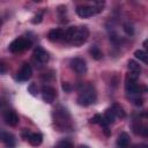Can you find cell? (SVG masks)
<instances>
[{"mask_svg":"<svg viewBox=\"0 0 148 148\" xmlns=\"http://www.w3.org/2000/svg\"><path fill=\"white\" fill-rule=\"evenodd\" d=\"M53 119L57 125V127L65 130V128H71V114L68 110L61 105H58L54 111H53Z\"/></svg>","mask_w":148,"mask_h":148,"instance_id":"cell-1","label":"cell"},{"mask_svg":"<svg viewBox=\"0 0 148 148\" xmlns=\"http://www.w3.org/2000/svg\"><path fill=\"white\" fill-rule=\"evenodd\" d=\"M97 94L95 88L91 84L83 86V88L80 90V95L77 97V104L81 106H89L96 102Z\"/></svg>","mask_w":148,"mask_h":148,"instance_id":"cell-2","label":"cell"},{"mask_svg":"<svg viewBox=\"0 0 148 148\" xmlns=\"http://www.w3.org/2000/svg\"><path fill=\"white\" fill-rule=\"evenodd\" d=\"M89 37V29L87 25L76 27V30L73 35V38L71 40V44L74 46H81L83 45Z\"/></svg>","mask_w":148,"mask_h":148,"instance_id":"cell-3","label":"cell"},{"mask_svg":"<svg viewBox=\"0 0 148 148\" xmlns=\"http://www.w3.org/2000/svg\"><path fill=\"white\" fill-rule=\"evenodd\" d=\"M31 44H32L31 40H29L28 38L18 37V38L14 39V40L9 44L8 49H9V51L13 52V53H18V52H22V51H25V50L30 49V47H31Z\"/></svg>","mask_w":148,"mask_h":148,"instance_id":"cell-4","label":"cell"},{"mask_svg":"<svg viewBox=\"0 0 148 148\" xmlns=\"http://www.w3.org/2000/svg\"><path fill=\"white\" fill-rule=\"evenodd\" d=\"M69 65H71V68L79 75H84L87 73V65L82 58H73Z\"/></svg>","mask_w":148,"mask_h":148,"instance_id":"cell-5","label":"cell"},{"mask_svg":"<svg viewBox=\"0 0 148 148\" xmlns=\"http://www.w3.org/2000/svg\"><path fill=\"white\" fill-rule=\"evenodd\" d=\"M32 75V68L29 64H23L22 67L20 68V71L17 72V75H16V79L21 82L23 81H28Z\"/></svg>","mask_w":148,"mask_h":148,"instance_id":"cell-6","label":"cell"},{"mask_svg":"<svg viewBox=\"0 0 148 148\" xmlns=\"http://www.w3.org/2000/svg\"><path fill=\"white\" fill-rule=\"evenodd\" d=\"M42 97L43 101L46 103H52L57 97V91L51 86H43L42 87Z\"/></svg>","mask_w":148,"mask_h":148,"instance_id":"cell-7","label":"cell"},{"mask_svg":"<svg viewBox=\"0 0 148 148\" xmlns=\"http://www.w3.org/2000/svg\"><path fill=\"white\" fill-rule=\"evenodd\" d=\"M76 14L82 18H88V17L97 14V12L94 6H77Z\"/></svg>","mask_w":148,"mask_h":148,"instance_id":"cell-8","label":"cell"},{"mask_svg":"<svg viewBox=\"0 0 148 148\" xmlns=\"http://www.w3.org/2000/svg\"><path fill=\"white\" fill-rule=\"evenodd\" d=\"M34 57H35V58L37 59V61L40 62V64H45V62H47L49 59H50L49 52H47L45 49H43L42 46H36V47H35V50H34Z\"/></svg>","mask_w":148,"mask_h":148,"instance_id":"cell-9","label":"cell"},{"mask_svg":"<svg viewBox=\"0 0 148 148\" xmlns=\"http://www.w3.org/2000/svg\"><path fill=\"white\" fill-rule=\"evenodd\" d=\"M0 141H2L8 148H13L15 146V136L12 133L6 132L1 128H0Z\"/></svg>","mask_w":148,"mask_h":148,"instance_id":"cell-10","label":"cell"},{"mask_svg":"<svg viewBox=\"0 0 148 148\" xmlns=\"http://www.w3.org/2000/svg\"><path fill=\"white\" fill-rule=\"evenodd\" d=\"M3 120L9 126H16L18 124V116L13 110H7L3 113Z\"/></svg>","mask_w":148,"mask_h":148,"instance_id":"cell-11","label":"cell"},{"mask_svg":"<svg viewBox=\"0 0 148 148\" xmlns=\"http://www.w3.org/2000/svg\"><path fill=\"white\" fill-rule=\"evenodd\" d=\"M62 36H64V30L60 29V28L52 29V30H50L49 34H47V38H49L51 42H58V40L62 39Z\"/></svg>","mask_w":148,"mask_h":148,"instance_id":"cell-12","label":"cell"},{"mask_svg":"<svg viewBox=\"0 0 148 148\" xmlns=\"http://www.w3.org/2000/svg\"><path fill=\"white\" fill-rule=\"evenodd\" d=\"M130 145V135L126 132H121L117 139V146L119 148H127Z\"/></svg>","mask_w":148,"mask_h":148,"instance_id":"cell-13","label":"cell"},{"mask_svg":"<svg viewBox=\"0 0 148 148\" xmlns=\"http://www.w3.org/2000/svg\"><path fill=\"white\" fill-rule=\"evenodd\" d=\"M28 140H29L30 145L37 147V146H39L43 142V135L40 133H31V135L29 136Z\"/></svg>","mask_w":148,"mask_h":148,"instance_id":"cell-14","label":"cell"},{"mask_svg":"<svg viewBox=\"0 0 148 148\" xmlns=\"http://www.w3.org/2000/svg\"><path fill=\"white\" fill-rule=\"evenodd\" d=\"M127 66H128V69H130L131 73H133V74H135L138 76L140 75V73H141V66L135 60H130Z\"/></svg>","mask_w":148,"mask_h":148,"instance_id":"cell-15","label":"cell"},{"mask_svg":"<svg viewBox=\"0 0 148 148\" xmlns=\"http://www.w3.org/2000/svg\"><path fill=\"white\" fill-rule=\"evenodd\" d=\"M76 30V27H69L67 28L66 30H64V36H62V39L66 42V43H71L72 38H73V35Z\"/></svg>","mask_w":148,"mask_h":148,"instance_id":"cell-16","label":"cell"},{"mask_svg":"<svg viewBox=\"0 0 148 148\" xmlns=\"http://www.w3.org/2000/svg\"><path fill=\"white\" fill-rule=\"evenodd\" d=\"M111 110L113 111L116 117H119V118H124L125 117V111H124V109H123V106L120 104L113 103L112 106H111Z\"/></svg>","mask_w":148,"mask_h":148,"instance_id":"cell-17","label":"cell"},{"mask_svg":"<svg viewBox=\"0 0 148 148\" xmlns=\"http://www.w3.org/2000/svg\"><path fill=\"white\" fill-rule=\"evenodd\" d=\"M89 53H90V56L92 57V59H95V60H101L102 57H103L102 51H101L97 46H95V45L89 49Z\"/></svg>","mask_w":148,"mask_h":148,"instance_id":"cell-18","label":"cell"},{"mask_svg":"<svg viewBox=\"0 0 148 148\" xmlns=\"http://www.w3.org/2000/svg\"><path fill=\"white\" fill-rule=\"evenodd\" d=\"M134 56H135L136 59L141 60L142 62H147V53L143 50H136L134 52Z\"/></svg>","mask_w":148,"mask_h":148,"instance_id":"cell-19","label":"cell"},{"mask_svg":"<svg viewBox=\"0 0 148 148\" xmlns=\"http://www.w3.org/2000/svg\"><path fill=\"white\" fill-rule=\"evenodd\" d=\"M54 148H73V145H72V142L68 141V140H62V141L58 142Z\"/></svg>","mask_w":148,"mask_h":148,"instance_id":"cell-20","label":"cell"},{"mask_svg":"<svg viewBox=\"0 0 148 148\" xmlns=\"http://www.w3.org/2000/svg\"><path fill=\"white\" fill-rule=\"evenodd\" d=\"M130 98H131V101H132V103L134 104V105H136V106H140V105H142V98L141 97H139V95H130Z\"/></svg>","mask_w":148,"mask_h":148,"instance_id":"cell-21","label":"cell"},{"mask_svg":"<svg viewBox=\"0 0 148 148\" xmlns=\"http://www.w3.org/2000/svg\"><path fill=\"white\" fill-rule=\"evenodd\" d=\"M28 91H29L32 96H37V94H38V87H37V84H36L35 82L30 83L29 87H28Z\"/></svg>","mask_w":148,"mask_h":148,"instance_id":"cell-22","label":"cell"},{"mask_svg":"<svg viewBox=\"0 0 148 148\" xmlns=\"http://www.w3.org/2000/svg\"><path fill=\"white\" fill-rule=\"evenodd\" d=\"M123 29H124L125 34H127V35H130V36H132V35L134 34V28H133V25L130 24V23H125L124 27H123Z\"/></svg>","mask_w":148,"mask_h":148,"instance_id":"cell-23","label":"cell"},{"mask_svg":"<svg viewBox=\"0 0 148 148\" xmlns=\"http://www.w3.org/2000/svg\"><path fill=\"white\" fill-rule=\"evenodd\" d=\"M101 121H102V114H95L91 119H90V123H92V124H101Z\"/></svg>","mask_w":148,"mask_h":148,"instance_id":"cell-24","label":"cell"},{"mask_svg":"<svg viewBox=\"0 0 148 148\" xmlns=\"http://www.w3.org/2000/svg\"><path fill=\"white\" fill-rule=\"evenodd\" d=\"M8 71V66L3 60H0V74H5Z\"/></svg>","mask_w":148,"mask_h":148,"instance_id":"cell-25","label":"cell"},{"mask_svg":"<svg viewBox=\"0 0 148 148\" xmlns=\"http://www.w3.org/2000/svg\"><path fill=\"white\" fill-rule=\"evenodd\" d=\"M42 20H43V13H39L38 15H36L34 18H32V23L34 24H38V23H40L42 22Z\"/></svg>","mask_w":148,"mask_h":148,"instance_id":"cell-26","label":"cell"},{"mask_svg":"<svg viewBox=\"0 0 148 148\" xmlns=\"http://www.w3.org/2000/svg\"><path fill=\"white\" fill-rule=\"evenodd\" d=\"M62 90L65 92H71L72 91V86L68 83V82H64L62 83Z\"/></svg>","mask_w":148,"mask_h":148,"instance_id":"cell-27","label":"cell"},{"mask_svg":"<svg viewBox=\"0 0 148 148\" xmlns=\"http://www.w3.org/2000/svg\"><path fill=\"white\" fill-rule=\"evenodd\" d=\"M30 135H31V133H30L28 130H24V131L22 132V138H23V139H25V140H28Z\"/></svg>","mask_w":148,"mask_h":148,"instance_id":"cell-28","label":"cell"},{"mask_svg":"<svg viewBox=\"0 0 148 148\" xmlns=\"http://www.w3.org/2000/svg\"><path fill=\"white\" fill-rule=\"evenodd\" d=\"M133 148H148V147H147L146 145H142V143H141V145H135Z\"/></svg>","mask_w":148,"mask_h":148,"instance_id":"cell-29","label":"cell"},{"mask_svg":"<svg viewBox=\"0 0 148 148\" xmlns=\"http://www.w3.org/2000/svg\"><path fill=\"white\" fill-rule=\"evenodd\" d=\"M104 133H105V135H110V131H109V128L108 127H104Z\"/></svg>","mask_w":148,"mask_h":148,"instance_id":"cell-30","label":"cell"},{"mask_svg":"<svg viewBox=\"0 0 148 148\" xmlns=\"http://www.w3.org/2000/svg\"><path fill=\"white\" fill-rule=\"evenodd\" d=\"M79 148H89V147H88V146H80Z\"/></svg>","mask_w":148,"mask_h":148,"instance_id":"cell-31","label":"cell"},{"mask_svg":"<svg viewBox=\"0 0 148 148\" xmlns=\"http://www.w3.org/2000/svg\"><path fill=\"white\" fill-rule=\"evenodd\" d=\"M2 105H3V102H2V101H1V99H0V108H1V106H2Z\"/></svg>","mask_w":148,"mask_h":148,"instance_id":"cell-32","label":"cell"},{"mask_svg":"<svg viewBox=\"0 0 148 148\" xmlns=\"http://www.w3.org/2000/svg\"><path fill=\"white\" fill-rule=\"evenodd\" d=\"M0 29H1V18H0Z\"/></svg>","mask_w":148,"mask_h":148,"instance_id":"cell-33","label":"cell"}]
</instances>
